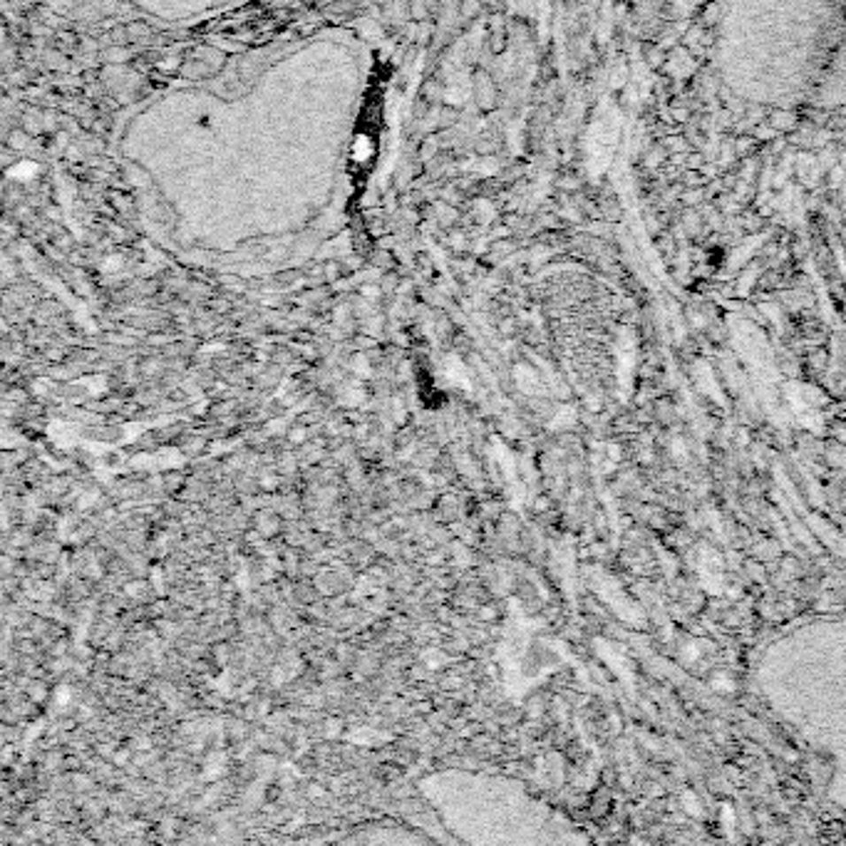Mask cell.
<instances>
[{"mask_svg": "<svg viewBox=\"0 0 846 846\" xmlns=\"http://www.w3.org/2000/svg\"><path fill=\"white\" fill-rule=\"evenodd\" d=\"M842 13V0H733L722 55L734 88L755 100L796 97L824 73Z\"/></svg>", "mask_w": 846, "mask_h": 846, "instance_id": "1", "label": "cell"}]
</instances>
